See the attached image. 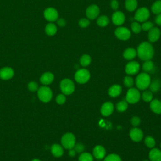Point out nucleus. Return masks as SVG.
I'll use <instances>...</instances> for the list:
<instances>
[{
	"label": "nucleus",
	"mask_w": 161,
	"mask_h": 161,
	"mask_svg": "<svg viewBox=\"0 0 161 161\" xmlns=\"http://www.w3.org/2000/svg\"><path fill=\"white\" fill-rule=\"evenodd\" d=\"M143 161H148V160H143Z\"/></svg>",
	"instance_id": "nucleus-50"
},
{
	"label": "nucleus",
	"mask_w": 161,
	"mask_h": 161,
	"mask_svg": "<svg viewBox=\"0 0 161 161\" xmlns=\"http://www.w3.org/2000/svg\"><path fill=\"white\" fill-rule=\"evenodd\" d=\"M151 82L150 77L148 74L142 72L139 74L136 78V85L140 90H145L148 88Z\"/></svg>",
	"instance_id": "nucleus-2"
},
{
	"label": "nucleus",
	"mask_w": 161,
	"mask_h": 161,
	"mask_svg": "<svg viewBox=\"0 0 161 161\" xmlns=\"http://www.w3.org/2000/svg\"><path fill=\"white\" fill-rule=\"evenodd\" d=\"M110 6L113 10L116 11L119 8V3L117 0H111L110 2Z\"/></svg>",
	"instance_id": "nucleus-45"
},
{
	"label": "nucleus",
	"mask_w": 161,
	"mask_h": 161,
	"mask_svg": "<svg viewBox=\"0 0 161 161\" xmlns=\"http://www.w3.org/2000/svg\"><path fill=\"white\" fill-rule=\"evenodd\" d=\"M93 156L97 160H101L104 158L106 155V150L101 145L96 146L92 150Z\"/></svg>",
	"instance_id": "nucleus-19"
},
{
	"label": "nucleus",
	"mask_w": 161,
	"mask_h": 161,
	"mask_svg": "<svg viewBox=\"0 0 161 161\" xmlns=\"http://www.w3.org/2000/svg\"><path fill=\"white\" fill-rule=\"evenodd\" d=\"M43 16L46 20L50 22H53L57 20L58 13L53 8H48L43 12Z\"/></svg>",
	"instance_id": "nucleus-10"
},
{
	"label": "nucleus",
	"mask_w": 161,
	"mask_h": 161,
	"mask_svg": "<svg viewBox=\"0 0 161 161\" xmlns=\"http://www.w3.org/2000/svg\"><path fill=\"white\" fill-rule=\"evenodd\" d=\"M84 145L81 143H75L74 147V148L75 150L76 153H82L84 150Z\"/></svg>",
	"instance_id": "nucleus-43"
},
{
	"label": "nucleus",
	"mask_w": 161,
	"mask_h": 161,
	"mask_svg": "<svg viewBox=\"0 0 161 161\" xmlns=\"http://www.w3.org/2000/svg\"><path fill=\"white\" fill-rule=\"evenodd\" d=\"M142 98L145 102H150L153 98V92L150 91H145L142 94Z\"/></svg>",
	"instance_id": "nucleus-33"
},
{
	"label": "nucleus",
	"mask_w": 161,
	"mask_h": 161,
	"mask_svg": "<svg viewBox=\"0 0 161 161\" xmlns=\"http://www.w3.org/2000/svg\"><path fill=\"white\" fill-rule=\"evenodd\" d=\"M114 35L117 38L120 40H127L131 36V31L130 30L123 26H118L114 30Z\"/></svg>",
	"instance_id": "nucleus-9"
},
{
	"label": "nucleus",
	"mask_w": 161,
	"mask_h": 161,
	"mask_svg": "<svg viewBox=\"0 0 161 161\" xmlns=\"http://www.w3.org/2000/svg\"><path fill=\"white\" fill-rule=\"evenodd\" d=\"M122 91V88L121 86L118 84H114L111 86L108 90V94L111 97H115L118 96Z\"/></svg>",
	"instance_id": "nucleus-22"
},
{
	"label": "nucleus",
	"mask_w": 161,
	"mask_h": 161,
	"mask_svg": "<svg viewBox=\"0 0 161 161\" xmlns=\"http://www.w3.org/2000/svg\"><path fill=\"white\" fill-rule=\"evenodd\" d=\"M75 137L73 133H66L62 136V146L65 149H71L74 148L75 144Z\"/></svg>",
	"instance_id": "nucleus-4"
},
{
	"label": "nucleus",
	"mask_w": 161,
	"mask_h": 161,
	"mask_svg": "<svg viewBox=\"0 0 161 161\" xmlns=\"http://www.w3.org/2000/svg\"><path fill=\"white\" fill-rule=\"evenodd\" d=\"M62 92L65 95H70L74 91L75 85L73 81L69 79H64L60 83Z\"/></svg>",
	"instance_id": "nucleus-5"
},
{
	"label": "nucleus",
	"mask_w": 161,
	"mask_h": 161,
	"mask_svg": "<svg viewBox=\"0 0 161 161\" xmlns=\"http://www.w3.org/2000/svg\"><path fill=\"white\" fill-rule=\"evenodd\" d=\"M150 90L152 92H158L161 88V82L158 79H155L150 82Z\"/></svg>",
	"instance_id": "nucleus-29"
},
{
	"label": "nucleus",
	"mask_w": 161,
	"mask_h": 161,
	"mask_svg": "<svg viewBox=\"0 0 161 161\" xmlns=\"http://www.w3.org/2000/svg\"><path fill=\"white\" fill-rule=\"evenodd\" d=\"M66 101V97L65 94H60L56 97V102L58 104H63Z\"/></svg>",
	"instance_id": "nucleus-42"
},
{
	"label": "nucleus",
	"mask_w": 161,
	"mask_h": 161,
	"mask_svg": "<svg viewBox=\"0 0 161 161\" xmlns=\"http://www.w3.org/2000/svg\"><path fill=\"white\" fill-rule=\"evenodd\" d=\"M137 55L142 60H149L154 55V50L152 45L148 42L141 43L137 47Z\"/></svg>",
	"instance_id": "nucleus-1"
},
{
	"label": "nucleus",
	"mask_w": 161,
	"mask_h": 161,
	"mask_svg": "<svg viewBox=\"0 0 161 161\" xmlns=\"http://www.w3.org/2000/svg\"><path fill=\"white\" fill-rule=\"evenodd\" d=\"M145 143L148 148H153L155 145V139L150 136H148L145 138Z\"/></svg>",
	"instance_id": "nucleus-35"
},
{
	"label": "nucleus",
	"mask_w": 161,
	"mask_h": 161,
	"mask_svg": "<svg viewBox=\"0 0 161 161\" xmlns=\"http://www.w3.org/2000/svg\"><path fill=\"white\" fill-rule=\"evenodd\" d=\"M104 161H121L120 157L115 153H111L108 155L104 159Z\"/></svg>",
	"instance_id": "nucleus-37"
},
{
	"label": "nucleus",
	"mask_w": 161,
	"mask_h": 161,
	"mask_svg": "<svg viewBox=\"0 0 161 161\" xmlns=\"http://www.w3.org/2000/svg\"><path fill=\"white\" fill-rule=\"evenodd\" d=\"M137 0H126L125 6L126 10L128 11H133L137 8Z\"/></svg>",
	"instance_id": "nucleus-26"
},
{
	"label": "nucleus",
	"mask_w": 161,
	"mask_h": 161,
	"mask_svg": "<svg viewBox=\"0 0 161 161\" xmlns=\"http://www.w3.org/2000/svg\"><path fill=\"white\" fill-rule=\"evenodd\" d=\"M111 20L116 26H120L124 23L125 21V16L123 12L116 11L112 14Z\"/></svg>",
	"instance_id": "nucleus-13"
},
{
	"label": "nucleus",
	"mask_w": 161,
	"mask_h": 161,
	"mask_svg": "<svg viewBox=\"0 0 161 161\" xmlns=\"http://www.w3.org/2000/svg\"><path fill=\"white\" fill-rule=\"evenodd\" d=\"M57 25L59 26H60V27H64V26H65L66 25V21L63 18H58V19H57Z\"/></svg>",
	"instance_id": "nucleus-46"
},
{
	"label": "nucleus",
	"mask_w": 161,
	"mask_h": 161,
	"mask_svg": "<svg viewBox=\"0 0 161 161\" xmlns=\"http://www.w3.org/2000/svg\"><path fill=\"white\" fill-rule=\"evenodd\" d=\"M142 26V30L145 31H148L152 28L153 27V24L151 21H144L143 22V24L141 25Z\"/></svg>",
	"instance_id": "nucleus-38"
},
{
	"label": "nucleus",
	"mask_w": 161,
	"mask_h": 161,
	"mask_svg": "<svg viewBox=\"0 0 161 161\" xmlns=\"http://www.w3.org/2000/svg\"><path fill=\"white\" fill-rule=\"evenodd\" d=\"M161 35L160 30L157 27H153L149 31L148 33V38L150 42H157Z\"/></svg>",
	"instance_id": "nucleus-14"
},
{
	"label": "nucleus",
	"mask_w": 161,
	"mask_h": 161,
	"mask_svg": "<svg viewBox=\"0 0 161 161\" xmlns=\"http://www.w3.org/2000/svg\"><path fill=\"white\" fill-rule=\"evenodd\" d=\"M131 28L132 31L135 33H139L142 31L141 25H140L138 21L133 22L131 25Z\"/></svg>",
	"instance_id": "nucleus-36"
},
{
	"label": "nucleus",
	"mask_w": 161,
	"mask_h": 161,
	"mask_svg": "<svg viewBox=\"0 0 161 161\" xmlns=\"http://www.w3.org/2000/svg\"><path fill=\"white\" fill-rule=\"evenodd\" d=\"M51 152L55 157H60L64 154L63 147L59 144L55 143L51 147Z\"/></svg>",
	"instance_id": "nucleus-20"
},
{
	"label": "nucleus",
	"mask_w": 161,
	"mask_h": 161,
	"mask_svg": "<svg viewBox=\"0 0 161 161\" xmlns=\"http://www.w3.org/2000/svg\"><path fill=\"white\" fill-rule=\"evenodd\" d=\"M79 62L82 67H87L91 62V57L87 54H84L80 57Z\"/></svg>",
	"instance_id": "nucleus-31"
},
{
	"label": "nucleus",
	"mask_w": 161,
	"mask_h": 161,
	"mask_svg": "<svg viewBox=\"0 0 161 161\" xmlns=\"http://www.w3.org/2000/svg\"><path fill=\"white\" fill-rule=\"evenodd\" d=\"M130 136L131 139L134 142H140L143 138V133L140 128L135 127L130 130Z\"/></svg>",
	"instance_id": "nucleus-17"
},
{
	"label": "nucleus",
	"mask_w": 161,
	"mask_h": 161,
	"mask_svg": "<svg viewBox=\"0 0 161 161\" xmlns=\"http://www.w3.org/2000/svg\"><path fill=\"white\" fill-rule=\"evenodd\" d=\"M123 57L128 60H133L137 55L136 50L133 48H127L123 53Z\"/></svg>",
	"instance_id": "nucleus-21"
},
{
	"label": "nucleus",
	"mask_w": 161,
	"mask_h": 161,
	"mask_svg": "<svg viewBox=\"0 0 161 161\" xmlns=\"http://www.w3.org/2000/svg\"><path fill=\"white\" fill-rule=\"evenodd\" d=\"M79 161H93V157L91 153L84 152L80 155Z\"/></svg>",
	"instance_id": "nucleus-34"
},
{
	"label": "nucleus",
	"mask_w": 161,
	"mask_h": 161,
	"mask_svg": "<svg viewBox=\"0 0 161 161\" xmlns=\"http://www.w3.org/2000/svg\"><path fill=\"white\" fill-rule=\"evenodd\" d=\"M149 158L151 161H161V150L152 148L149 152Z\"/></svg>",
	"instance_id": "nucleus-23"
},
{
	"label": "nucleus",
	"mask_w": 161,
	"mask_h": 161,
	"mask_svg": "<svg viewBox=\"0 0 161 161\" xmlns=\"http://www.w3.org/2000/svg\"><path fill=\"white\" fill-rule=\"evenodd\" d=\"M78 23H79V25L80 27L84 28L87 27L90 25V21L87 18H81L79 21Z\"/></svg>",
	"instance_id": "nucleus-41"
},
{
	"label": "nucleus",
	"mask_w": 161,
	"mask_h": 161,
	"mask_svg": "<svg viewBox=\"0 0 161 161\" xmlns=\"http://www.w3.org/2000/svg\"><path fill=\"white\" fill-rule=\"evenodd\" d=\"M155 23L157 25H159V26H161V13L160 14H158L155 18Z\"/></svg>",
	"instance_id": "nucleus-47"
},
{
	"label": "nucleus",
	"mask_w": 161,
	"mask_h": 161,
	"mask_svg": "<svg viewBox=\"0 0 161 161\" xmlns=\"http://www.w3.org/2000/svg\"><path fill=\"white\" fill-rule=\"evenodd\" d=\"M150 17V11L148 8L142 7L138 8L134 16V19L138 22H144L147 21Z\"/></svg>",
	"instance_id": "nucleus-8"
},
{
	"label": "nucleus",
	"mask_w": 161,
	"mask_h": 161,
	"mask_svg": "<svg viewBox=\"0 0 161 161\" xmlns=\"http://www.w3.org/2000/svg\"><path fill=\"white\" fill-rule=\"evenodd\" d=\"M124 84L126 87H131L133 86L134 84V80L133 79V78L130 76H126L124 78V80H123Z\"/></svg>",
	"instance_id": "nucleus-39"
},
{
	"label": "nucleus",
	"mask_w": 161,
	"mask_h": 161,
	"mask_svg": "<svg viewBox=\"0 0 161 161\" xmlns=\"http://www.w3.org/2000/svg\"><path fill=\"white\" fill-rule=\"evenodd\" d=\"M91 75L88 70L86 69H79L75 74L74 78L76 82L79 84H85L90 79Z\"/></svg>",
	"instance_id": "nucleus-6"
},
{
	"label": "nucleus",
	"mask_w": 161,
	"mask_h": 161,
	"mask_svg": "<svg viewBox=\"0 0 161 161\" xmlns=\"http://www.w3.org/2000/svg\"><path fill=\"white\" fill-rule=\"evenodd\" d=\"M160 147H161V143H160Z\"/></svg>",
	"instance_id": "nucleus-51"
},
{
	"label": "nucleus",
	"mask_w": 161,
	"mask_h": 161,
	"mask_svg": "<svg viewBox=\"0 0 161 161\" xmlns=\"http://www.w3.org/2000/svg\"><path fill=\"white\" fill-rule=\"evenodd\" d=\"M99 14V8L96 4L89 6L86 10V15L89 19H94L98 17Z\"/></svg>",
	"instance_id": "nucleus-11"
},
{
	"label": "nucleus",
	"mask_w": 161,
	"mask_h": 161,
	"mask_svg": "<svg viewBox=\"0 0 161 161\" xmlns=\"http://www.w3.org/2000/svg\"><path fill=\"white\" fill-rule=\"evenodd\" d=\"M140 70V64L136 61L128 62L125 67V72L128 75H135Z\"/></svg>",
	"instance_id": "nucleus-12"
},
{
	"label": "nucleus",
	"mask_w": 161,
	"mask_h": 161,
	"mask_svg": "<svg viewBox=\"0 0 161 161\" xmlns=\"http://www.w3.org/2000/svg\"><path fill=\"white\" fill-rule=\"evenodd\" d=\"M38 84L36 82L34 81H31L28 84V89L29 91L31 92H35L38 89Z\"/></svg>",
	"instance_id": "nucleus-40"
},
{
	"label": "nucleus",
	"mask_w": 161,
	"mask_h": 161,
	"mask_svg": "<svg viewBox=\"0 0 161 161\" xmlns=\"http://www.w3.org/2000/svg\"><path fill=\"white\" fill-rule=\"evenodd\" d=\"M53 80H54V75L50 72H47L43 73L40 78V82L44 86H47L50 84L53 81Z\"/></svg>",
	"instance_id": "nucleus-18"
},
{
	"label": "nucleus",
	"mask_w": 161,
	"mask_h": 161,
	"mask_svg": "<svg viewBox=\"0 0 161 161\" xmlns=\"http://www.w3.org/2000/svg\"><path fill=\"white\" fill-rule=\"evenodd\" d=\"M76 154V152L75 150H74V148H71V149H69V155L70 156V157H74Z\"/></svg>",
	"instance_id": "nucleus-48"
},
{
	"label": "nucleus",
	"mask_w": 161,
	"mask_h": 161,
	"mask_svg": "<svg viewBox=\"0 0 161 161\" xmlns=\"http://www.w3.org/2000/svg\"><path fill=\"white\" fill-rule=\"evenodd\" d=\"M45 31L47 35L53 36L54 35L56 34L57 31V28L55 24L52 23H50L46 25L45 28Z\"/></svg>",
	"instance_id": "nucleus-25"
},
{
	"label": "nucleus",
	"mask_w": 161,
	"mask_h": 161,
	"mask_svg": "<svg viewBox=\"0 0 161 161\" xmlns=\"http://www.w3.org/2000/svg\"><path fill=\"white\" fill-rule=\"evenodd\" d=\"M31 161H41V160H39V159H37V158H35V159L32 160Z\"/></svg>",
	"instance_id": "nucleus-49"
},
{
	"label": "nucleus",
	"mask_w": 161,
	"mask_h": 161,
	"mask_svg": "<svg viewBox=\"0 0 161 161\" xmlns=\"http://www.w3.org/2000/svg\"><path fill=\"white\" fill-rule=\"evenodd\" d=\"M114 111V105L111 102L104 103L101 108V113L103 116H108L112 114Z\"/></svg>",
	"instance_id": "nucleus-16"
},
{
	"label": "nucleus",
	"mask_w": 161,
	"mask_h": 161,
	"mask_svg": "<svg viewBox=\"0 0 161 161\" xmlns=\"http://www.w3.org/2000/svg\"><path fill=\"white\" fill-rule=\"evenodd\" d=\"M140 99V93L136 88H130L126 95L125 100L130 104L136 103Z\"/></svg>",
	"instance_id": "nucleus-7"
},
{
	"label": "nucleus",
	"mask_w": 161,
	"mask_h": 161,
	"mask_svg": "<svg viewBox=\"0 0 161 161\" xmlns=\"http://www.w3.org/2000/svg\"><path fill=\"white\" fill-rule=\"evenodd\" d=\"M142 69L145 72H153L154 69V64L150 60H145L142 65Z\"/></svg>",
	"instance_id": "nucleus-27"
},
{
	"label": "nucleus",
	"mask_w": 161,
	"mask_h": 161,
	"mask_svg": "<svg viewBox=\"0 0 161 161\" xmlns=\"http://www.w3.org/2000/svg\"><path fill=\"white\" fill-rule=\"evenodd\" d=\"M140 122H141L140 118L138 116H133L131 119V123L135 127L138 126L140 124Z\"/></svg>",
	"instance_id": "nucleus-44"
},
{
	"label": "nucleus",
	"mask_w": 161,
	"mask_h": 161,
	"mask_svg": "<svg viewBox=\"0 0 161 161\" xmlns=\"http://www.w3.org/2000/svg\"><path fill=\"white\" fill-rule=\"evenodd\" d=\"M37 95L39 99L43 103L49 102L53 96L51 89L46 86H41L37 90Z\"/></svg>",
	"instance_id": "nucleus-3"
},
{
	"label": "nucleus",
	"mask_w": 161,
	"mask_h": 161,
	"mask_svg": "<svg viewBox=\"0 0 161 161\" xmlns=\"http://www.w3.org/2000/svg\"><path fill=\"white\" fill-rule=\"evenodd\" d=\"M116 109L119 112H123L128 108V102L126 100H122L116 104Z\"/></svg>",
	"instance_id": "nucleus-32"
},
{
	"label": "nucleus",
	"mask_w": 161,
	"mask_h": 161,
	"mask_svg": "<svg viewBox=\"0 0 161 161\" xmlns=\"http://www.w3.org/2000/svg\"><path fill=\"white\" fill-rule=\"evenodd\" d=\"M109 22V19L106 15H101L99 16L96 20L97 25L100 27L106 26Z\"/></svg>",
	"instance_id": "nucleus-28"
},
{
	"label": "nucleus",
	"mask_w": 161,
	"mask_h": 161,
	"mask_svg": "<svg viewBox=\"0 0 161 161\" xmlns=\"http://www.w3.org/2000/svg\"><path fill=\"white\" fill-rule=\"evenodd\" d=\"M150 109L156 114H161V101L158 99L152 100L150 104Z\"/></svg>",
	"instance_id": "nucleus-24"
},
{
	"label": "nucleus",
	"mask_w": 161,
	"mask_h": 161,
	"mask_svg": "<svg viewBox=\"0 0 161 161\" xmlns=\"http://www.w3.org/2000/svg\"><path fill=\"white\" fill-rule=\"evenodd\" d=\"M151 11L156 14L161 13V0H157L152 4L151 6Z\"/></svg>",
	"instance_id": "nucleus-30"
},
{
	"label": "nucleus",
	"mask_w": 161,
	"mask_h": 161,
	"mask_svg": "<svg viewBox=\"0 0 161 161\" xmlns=\"http://www.w3.org/2000/svg\"><path fill=\"white\" fill-rule=\"evenodd\" d=\"M14 74L13 69L9 67H3L0 70V78L4 80L11 79L14 76Z\"/></svg>",
	"instance_id": "nucleus-15"
}]
</instances>
